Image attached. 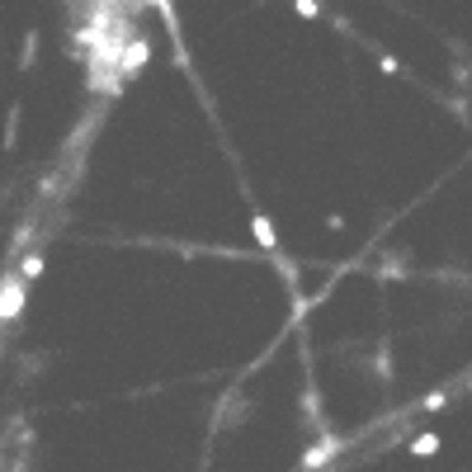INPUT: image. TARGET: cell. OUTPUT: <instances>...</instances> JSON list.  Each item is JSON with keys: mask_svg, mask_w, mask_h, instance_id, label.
<instances>
[{"mask_svg": "<svg viewBox=\"0 0 472 472\" xmlns=\"http://www.w3.org/2000/svg\"><path fill=\"white\" fill-rule=\"evenodd\" d=\"M24 298H29V284H24L19 274H10V279L0 284V321H15L24 312Z\"/></svg>", "mask_w": 472, "mask_h": 472, "instance_id": "6da1fadb", "label": "cell"}, {"mask_svg": "<svg viewBox=\"0 0 472 472\" xmlns=\"http://www.w3.org/2000/svg\"><path fill=\"white\" fill-rule=\"evenodd\" d=\"M147 58H152L147 38H132V43L123 47V58H119V76H137V71L147 67Z\"/></svg>", "mask_w": 472, "mask_h": 472, "instance_id": "7a4b0ae2", "label": "cell"}, {"mask_svg": "<svg viewBox=\"0 0 472 472\" xmlns=\"http://www.w3.org/2000/svg\"><path fill=\"white\" fill-rule=\"evenodd\" d=\"M251 232H256V241H260V251H269V256L279 251V236H274V222H269L265 213H256V217H251Z\"/></svg>", "mask_w": 472, "mask_h": 472, "instance_id": "3957f363", "label": "cell"}, {"mask_svg": "<svg viewBox=\"0 0 472 472\" xmlns=\"http://www.w3.org/2000/svg\"><path fill=\"white\" fill-rule=\"evenodd\" d=\"M330 454H336V439L312 444V449H308V458H302V472H317V467H326V463H330Z\"/></svg>", "mask_w": 472, "mask_h": 472, "instance_id": "277c9868", "label": "cell"}, {"mask_svg": "<svg viewBox=\"0 0 472 472\" xmlns=\"http://www.w3.org/2000/svg\"><path fill=\"white\" fill-rule=\"evenodd\" d=\"M439 444H444L439 435H415V439H411V454H415V458H430V454H439Z\"/></svg>", "mask_w": 472, "mask_h": 472, "instance_id": "5b68a950", "label": "cell"}, {"mask_svg": "<svg viewBox=\"0 0 472 472\" xmlns=\"http://www.w3.org/2000/svg\"><path fill=\"white\" fill-rule=\"evenodd\" d=\"M38 274H43V251H29V256H24V265H19V279L29 284V279H38Z\"/></svg>", "mask_w": 472, "mask_h": 472, "instance_id": "8992f818", "label": "cell"}, {"mask_svg": "<svg viewBox=\"0 0 472 472\" xmlns=\"http://www.w3.org/2000/svg\"><path fill=\"white\" fill-rule=\"evenodd\" d=\"M34 52H38V34L24 38V58H19V67H34Z\"/></svg>", "mask_w": 472, "mask_h": 472, "instance_id": "52a82bcc", "label": "cell"}, {"mask_svg": "<svg viewBox=\"0 0 472 472\" xmlns=\"http://www.w3.org/2000/svg\"><path fill=\"white\" fill-rule=\"evenodd\" d=\"M444 402H449L444 393H425V397H421V406H425V411H444Z\"/></svg>", "mask_w": 472, "mask_h": 472, "instance_id": "ba28073f", "label": "cell"}, {"mask_svg": "<svg viewBox=\"0 0 472 472\" xmlns=\"http://www.w3.org/2000/svg\"><path fill=\"white\" fill-rule=\"evenodd\" d=\"M298 15L312 19V15H321V5H317V0H298Z\"/></svg>", "mask_w": 472, "mask_h": 472, "instance_id": "9c48e42d", "label": "cell"}, {"mask_svg": "<svg viewBox=\"0 0 472 472\" xmlns=\"http://www.w3.org/2000/svg\"><path fill=\"white\" fill-rule=\"evenodd\" d=\"M378 71H383V76H397L402 67H397V58H378Z\"/></svg>", "mask_w": 472, "mask_h": 472, "instance_id": "30bf717a", "label": "cell"}]
</instances>
